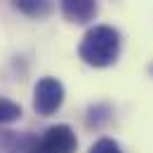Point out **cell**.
<instances>
[{"instance_id":"1","label":"cell","mask_w":153,"mask_h":153,"mask_svg":"<svg viewBox=\"0 0 153 153\" xmlns=\"http://www.w3.org/2000/svg\"><path fill=\"white\" fill-rule=\"evenodd\" d=\"M78 54L87 66H94V68L113 66L120 57V33L106 24L94 26L85 33V38L78 47Z\"/></svg>"},{"instance_id":"2","label":"cell","mask_w":153,"mask_h":153,"mask_svg":"<svg viewBox=\"0 0 153 153\" xmlns=\"http://www.w3.org/2000/svg\"><path fill=\"white\" fill-rule=\"evenodd\" d=\"M64 104V85L57 78H40L33 90V111L38 115L57 113Z\"/></svg>"},{"instance_id":"3","label":"cell","mask_w":153,"mask_h":153,"mask_svg":"<svg viewBox=\"0 0 153 153\" xmlns=\"http://www.w3.org/2000/svg\"><path fill=\"white\" fill-rule=\"evenodd\" d=\"M45 153H76L78 139L68 125H52L38 141Z\"/></svg>"},{"instance_id":"4","label":"cell","mask_w":153,"mask_h":153,"mask_svg":"<svg viewBox=\"0 0 153 153\" xmlns=\"http://www.w3.org/2000/svg\"><path fill=\"white\" fill-rule=\"evenodd\" d=\"M61 14L71 24H87L97 14V0H61Z\"/></svg>"},{"instance_id":"5","label":"cell","mask_w":153,"mask_h":153,"mask_svg":"<svg viewBox=\"0 0 153 153\" xmlns=\"http://www.w3.org/2000/svg\"><path fill=\"white\" fill-rule=\"evenodd\" d=\"M14 10L31 19H42L54 10V0H10Z\"/></svg>"},{"instance_id":"6","label":"cell","mask_w":153,"mask_h":153,"mask_svg":"<svg viewBox=\"0 0 153 153\" xmlns=\"http://www.w3.org/2000/svg\"><path fill=\"white\" fill-rule=\"evenodd\" d=\"M21 118V106L10 101V99H0V125H10L17 123Z\"/></svg>"},{"instance_id":"7","label":"cell","mask_w":153,"mask_h":153,"mask_svg":"<svg viewBox=\"0 0 153 153\" xmlns=\"http://www.w3.org/2000/svg\"><path fill=\"white\" fill-rule=\"evenodd\" d=\"M90 153H123V149L118 146V141L108 139V137H104V139H99V141L92 144Z\"/></svg>"},{"instance_id":"8","label":"cell","mask_w":153,"mask_h":153,"mask_svg":"<svg viewBox=\"0 0 153 153\" xmlns=\"http://www.w3.org/2000/svg\"><path fill=\"white\" fill-rule=\"evenodd\" d=\"M24 153H45V151H42V146H40L38 141H33V144H31V146H28Z\"/></svg>"}]
</instances>
